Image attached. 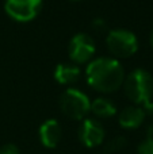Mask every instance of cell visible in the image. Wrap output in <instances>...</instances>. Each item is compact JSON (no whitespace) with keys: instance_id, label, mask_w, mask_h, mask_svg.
<instances>
[{"instance_id":"obj_7","label":"cell","mask_w":153,"mask_h":154,"mask_svg":"<svg viewBox=\"0 0 153 154\" xmlns=\"http://www.w3.org/2000/svg\"><path fill=\"white\" fill-rule=\"evenodd\" d=\"M106 131L103 125L94 118H84L79 127V139L88 149L98 147L105 142Z\"/></svg>"},{"instance_id":"obj_2","label":"cell","mask_w":153,"mask_h":154,"mask_svg":"<svg viewBox=\"0 0 153 154\" xmlns=\"http://www.w3.org/2000/svg\"><path fill=\"white\" fill-rule=\"evenodd\" d=\"M125 95L137 106L153 112V77L145 69H134L125 76L123 80Z\"/></svg>"},{"instance_id":"obj_9","label":"cell","mask_w":153,"mask_h":154,"mask_svg":"<svg viewBox=\"0 0 153 154\" xmlns=\"http://www.w3.org/2000/svg\"><path fill=\"white\" fill-rule=\"evenodd\" d=\"M146 111L140 106H130L122 109L118 116V123L121 127L127 128V130H134L138 128L142 122L145 120Z\"/></svg>"},{"instance_id":"obj_1","label":"cell","mask_w":153,"mask_h":154,"mask_svg":"<svg viewBox=\"0 0 153 154\" xmlns=\"http://www.w3.org/2000/svg\"><path fill=\"white\" fill-rule=\"evenodd\" d=\"M86 76L92 89L102 93H113L122 87L126 75L117 58L99 57L88 62Z\"/></svg>"},{"instance_id":"obj_10","label":"cell","mask_w":153,"mask_h":154,"mask_svg":"<svg viewBox=\"0 0 153 154\" xmlns=\"http://www.w3.org/2000/svg\"><path fill=\"white\" fill-rule=\"evenodd\" d=\"M80 69H79V65L73 64H67V62H62L58 64L54 69V79L58 84L61 85H72L76 81H79L80 79Z\"/></svg>"},{"instance_id":"obj_13","label":"cell","mask_w":153,"mask_h":154,"mask_svg":"<svg viewBox=\"0 0 153 154\" xmlns=\"http://www.w3.org/2000/svg\"><path fill=\"white\" fill-rule=\"evenodd\" d=\"M137 154H153V126L149 127L145 139L138 143Z\"/></svg>"},{"instance_id":"obj_15","label":"cell","mask_w":153,"mask_h":154,"mask_svg":"<svg viewBox=\"0 0 153 154\" xmlns=\"http://www.w3.org/2000/svg\"><path fill=\"white\" fill-rule=\"evenodd\" d=\"M149 43H151L152 49H153V30L151 31V35H149Z\"/></svg>"},{"instance_id":"obj_3","label":"cell","mask_w":153,"mask_h":154,"mask_svg":"<svg viewBox=\"0 0 153 154\" xmlns=\"http://www.w3.org/2000/svg\"><path fill=\"white\" fill-rule=\"evenodd\" d=\"M60 109L72 120H83L91 109V101L83 91L77 88H68L60 96Z\"/></svg>"},{"instance_id":"obj_12","label":"cell","mask_w":153,"mask_h":154,"mask_svg":"<svg viewBox=\"0 0 153 154\" xmlns=\"http://www.w3.org/2000/svg\"><path fill=\"white\" fill-rule=\"evenodd\" d=\"M125 146H126V138H125V137H115V138L110 139L108 142H106L105 153L106 154L118 153V152H121Z\"/></svg>"},{"instance_id":"obj_4","label":"cell","mask_w":153,"mask_h":154,"mask_svg":"<svg viewBox=\"0 0 153 154\" xmlns=\"http://www.w3.org/2000/svg\"><path fill=\"white\" fill-rule=\"evenodd\" d=\"M106 45L113 58H129L138 50V39L136 34L126 29H114L107 34Z\"/></svg>"},{"instance_id":"obj_5","label":"cell","mask_w":153,"mask_h":154,"mask_svg":"<svg viewBox=\"0 0 153 154\" xmlns=\"http://www.w3.org/2000/svg\"><path fill=\"white\" fill-rule=\"evenodd\" d=\"M96 53V45L91 35L86 32H77L69 41L68 56L76 65H83L89 62Z\"/></svg>"},{"instance_id":"obj_8","label":"cell","mask_w":153,"mask_h":154,"mask_svg":"<svg viewBox=\"0 0 153 154\" xmlns=\"http://www.w3.org/2000/svg\"><path fill=\"white\" fill-rule=\"evenodd\" d=\"M38 135H39V142L42 143V146H45L46 149H54L58 146L62 138L61 125L54 119L45 120L41 125Z\"/></svg>"},{"instance_id":"obj_16","label":"cell","mask_w":153,"mask_h":154,"mask_svg":"<svg viewBox=\"0 0 153 154\" xmlns=\"http://www.w3.org/2000/svg\"><path fill=\"white\" fill-rule=\"evenodd\" d=\"M68 2H81V0H68Z\"/></svg>"},{"instance_id":"obj_14","label":"cell","mask_w":153,"mask_h":154,"mask_svg":"<svg viewBox=\"0 0 153 154\" xmlns=\"http://www.w3.org/2000/svg\"><path fill=\"white\" fill-rule=\"evenodd\" d=\"M0 154H20V150L14 143H5L0 147Z\"/></svg>"},{"instance_id":"obj_6","label":"cell","mask_w":153,"mask_h":154,"mask_svg":"<svg viewBox=\"0 0 153 154\" xmlns=\"http://www.w3.org/2000/svg\"><path fill=\"white\" fill-rule=\"evenodd\" d=\"M4 10L11 19L19 23L31 22L42 10V0H5Z\"/></svg>"},{"instance_id":"obj_11","label":"cell","mask_w":153,"mask_h":154,"mask_svg":"<svg viewBox=\"0 0 153 154\" xmlns=\"http://www.w3.org/2000/svg\"><path fill=\"white\" fill-rule=\"evenodd\" d=\"M89 111L96 118L107 119V118H113L117 114V106L110 99L98 97L91 103V109Z\"/></svg>"}]
</instances>
